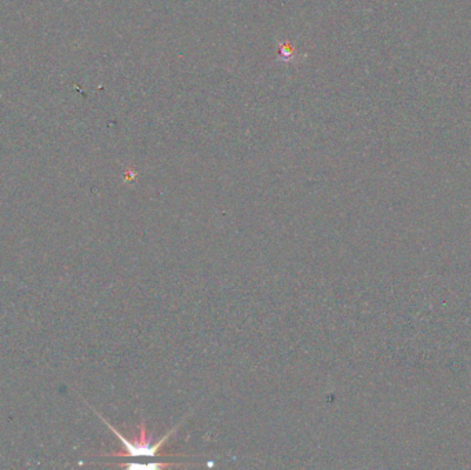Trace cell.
I'll return each instance as SVG.
<instances>
[{
	"instance_id": "obj_1",
	"label": "cell",
	"mask_w": 471,
	"mask_h": 470,
	"mask_svg": "<svg viewBox=\"0 0 471 470\" xmlns=\"http://www.w3.org/2000/svg\"><path fill=\"white\" fill-rule=\"evenodd\" d=\"M97 415L99 417V418L102 419V422H105L106 426H108L110 430L113 431L117 437H119V440L123 443V451L112 452V454H105V457H134V458L135 457H150V458L156 457V455L160 452V450L163 448L164 441H166L168 437H171V436H172V433H174V431L178 429V426H179V425L175 426L172 430L167 431V434H166V436H163V437L160 438L156 444H152V443H150V440H152V438L148 436V430H146V426H145V422H143V421H142V423H141V426H138L139 433H138L135 437H134L132 441H129L128 438L124 437L122 433H119V430H116V429L110 425V423H108V422L102 418V415H99V414H97Z\"/></svg>"
}]
</instances>
